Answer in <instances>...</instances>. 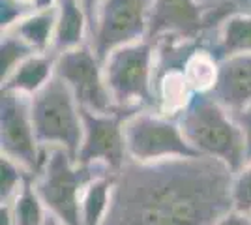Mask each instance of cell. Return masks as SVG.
Wrapping results in <instances>:
<instances>
[{
  "instance_id": "1",
  "label": "cell",
  "mask_w": 251,
  "mask_h": 225,
  "mask_svg": "<svg viewBox=\"0 0 251 225\" xmlns=\"http://www.w3.org/2000/svg\"><path fill=\"white\" fill-rule=\"evenodd\" d=\"M232 178L225 163L204 156L127 161L115 173L103 225H216L234 208Z\"/></svg>"
},
{
  "instance_id": "2",
  "label": "cell",
  "mask_w": 251,
  "mask_h": 225,
  "mask_svg": "<svg viewBox=\"0 0 251 225\" xmlns=\"http://www.w3.org/2000/svg\"><path fill=\"white\" fill-rule=\"evenodd\" d=\"M178 122L199 156L221 161L232 173H238L246 165V143L240 126L232 113L221 107L212 96H193Z\"/></svg>"
},
{
  "instance_id": "3",
  "label": "cell",
  "mask_w": 251,
  "mask_h": 225,
  "mask_svg": "<svg viewBox=\"0 0 251 225\" xmlns=\"http://www.w3.org/2000/svg\"><path fill=\"white\" fill-rule=\"evenodd\" d=\"M105 83L120 115L156 111V47L143 42L124 45L105 58Z\"/></svg>"
},
{
  "instance_id": "4",
  "label": "cell",
  "mask_w": 251,
  "mask_h": 225,
  "mask_svg": "<svg viewBox=\"0 0 251 225\" xmlns=\"http://www.w3.org/2000/svg\"><path fill=\"white\" fill-rule=\"evenodd\" d=\"M103 173L109 171L103 167L83 165L64 149H45L42 169L32 184L52 218L64 225H81V197L84 188Z\"/></svg>"
},
{
  "instance_id": "5",
  "label": "cell",
  "mask_w": 251,
  "mask_h": 225,
  "mask_svg": "<svg viewBox=\"0 0 251 225\" xmlns=\"http://www.w3.org/2000/svg\"><path fill=\"white\" fill-rule=\"evenodd\" d=\"M30 113L43 149H64L77 158L83 143V109L58 75L30 98Z\"/></svg>"
},
{
  "instance_id": "6",
  "label": "cell",
  "mask_w": 251,
  "mask_h": 225,
  "mask_svg": "<svg viewBox=\"0 0 251 225\" xmlns=\"http://www.w3.org/2000/svg\"><path fill=\"white\" fill-rule=\"evenodd\" d=\"M127 160L135 163H159L199 156L188 143L176 118L154 109L137 111L124 118Z\"/></svg>"
},
{
  "instance_id": "7",
  "label": "cell",
  "mask_w": 251,
  "mask_h": 225,
  "mask_svg": "<svg viewBox=\"0 0 251 225\" xmlns=\"http://www.w3.org/2000/svg\"><path fill=\"white\" fill-rule=\"evenodd\" d=\"M154 0H101L90 17L88 45L103 62L109 54L148 36Z\"/></svg>"
},
{
  "instance_id": "8",
  "label": "cell",
  "mask_w": 251,
  "mask_h": 225,
  "mask_svg": "<svg viewBox=\"0 0 251 225\" xmlns=\"http://www.w3.org/2000/svg\"><path fill=\"white\" fill-rule=\"evenodd\" d=\"M0 156L19 163L32 178L45 158L32 122L30 98L11 90L0 92Z\"/></svg>"
},
{
  "instance_id": "9",
  "label": "cell",
  "mask_w": 251,
  "mask_h": 225,
  "mask_svg": "<svg viewBox=\"0 0 251 225\" xmlns=\"http://www.w3.org/2000/svg\"><path fill=\"white\" fill-rule=\"evenodd\" d=\"M54 74L68 85L81 109L103 115L118 113L105 83L103 64L88 43L58 54Z\"/></svg>"
},
{
  "instance_id": "10",
  "label": "cell",
  "mask_w": 251,
  "mask_h": 225,
  "mask_svg": "<svg viewBox=\"0 0 251 225\" xmlns=\"http://www.w3.org/2000/svg\"><path fill=\"white\" fill-rule=\"evenodd\" d=\"M124 115H103L83 109V143L75 160L83 165L118 173L127 163Z\"/></svg>"
},
{
  "instance_id": "11",
  "label": "cell",
  "mask_w": 251,
  "mask_h": 225,
  "mask_svg": "<svg viewBox=\"0 0 251 225\" xmlns=\"http://www.w3.org/2000/svg\"><path fill=\"white\" fill-rule=\"evenodd\" d=\"M208 38L204 4L201 0H154L147 40L202 43Z\"/></svg>"
},
{
  "instance_id": "12",
  "label": "cell",
  "mask_w": 251,
  "mask_h": 225,
  "mask_svg": "<svg viewBox=\"0 0 251 225\" xmlns=\"http://www.w3.org/2000/svg\"><path fill=\"white\" fill-rule=\"evenodd\" d=\"M212 96L229 113H238L251 103V54H234L220 62L218 83Z\"/></svg>"
},
{
  "instance_id": "13",
  "label": "cell",
  "mask_w": 251,
  "mask_h": 225,
  "mask_svg": "<svg viewBox=\"0 0 251 225\" xmlns=\"http://www.w3.org/2000/svg\"><path fill=\"white\" fill-rule=\"evenodd\" d=\"M90 19L79 0H58L51 53L54 56L88 43Z\"/></svg>"
},
{
  "instance_id": "14",
  "label": "cell",
  "mask_w": 251,
  "mask_h": 225,
  "mask_svg": "<svg viewBox=\"0 0 251 225\" xmlns=\"http://www.w3.org/2000/svg\"><path fill=\"white\" fill-rule=\"evenodd\" d=\"M204 47H208L218 62L234 54H251V11L230 13L206 40Z\"/></svg>"
},
{
  "instance_id": "15",
  "label": "cell",
  "mask_w": 251,
  "mask_h": 225,
  "mask_svg": "<svg viewBox=\"0 0 251 225\" xmlns=\"http://www.w3.org/2000/svg\"><path fill=\"white\" fill-rule=\"evenodd\" d=\"M56 56L52 53H34L2 81V90H11L32 98L54 77Z\"/></svg>"
},
{
  "instance_id": "16",
  "label": "cell",
  "mask_w": 251,
  "mask_h": 225,
  "mask_svg": "<svg viewBox=\"0 0 251 225\" xmlns=\"http://www.w3.org/2000/svg\"><path fill=\"white\" fill-rule=\"evenodd\" d=\"M193 92L186 83V77L182 68L167 70L156 75V111L169 118H180L186 111Z\"/></svg>"
},
{
  "instance_id": "17",
  "label": "cell",
  "mask_w": 251,
  "mask_h": 225,
  "mask_svg": "<svg viewBox=\"0 0 251 225\" xmlns=\"http://www.w3.org/2000/svg\"><path fill=\"white\" fill-rule=\"evenodd\" d=\"M56 26V8L51 10H32L21 21H17L10 30L19 36L34 53H51L52 38Z\"/></svg>"
},
{
  "instance_id": "18",
  "label": "cell",
  "mask_w": 251,
  "mask_h": 225,
  "mask_svg": "<svg viewBox=\"0 0 251 225\" xmlns=\"http://www.w3.org/2000/svg\"><path fill=\"white\" fill-rule=\"evenodd\" d=\"M115 175L103 173L86 184L81 197V225H103L111 208Z\"/></svg>"
},
{
  "instance_id": "19",
  "label": "cell",
  "mask_w": 251,
  "mask_h": 225,
  "mask_svg": "<svg viewBox=\"0 0 251 225\" xmlns=\"http://www.w3.org/2000/svg\"><path fill=\"white\" fill-rule=\"evenodd\" d=\"M182 72L186 77V83L195 96L197 94H210L218 83L220 62L210 53L208 47L199 45L184 62Z\"/></svg>"
},
{
  "instance_id": "20",
  "label": "cell",
  "mask_w": 251,
  "mask_h": 225,
  "mask_svg": "<svg viewBox=\"0 0 251 225\" xmlns=\"http://www.w3.org/2000/svg\"><path fill=\"white\" fill-rule=\"evenodd\" d=\"M6 206L10 208L11 225H45L49 220V212L32 182L26 184Z\"/></svg>"
},
{
  "instance_id": "21",
  "label": "cell",
  "mask_w": 251,
  "mask_h": 225,
  "mask_svg": "<svg viewBox=\"0 0 251 225\" xmlns=\"http://www.w3.org/2000/svg\"><path fill=\"white\" fill-rule=\"evenodd\" d=\"M0 158H2L0 160V203L8 204L34 178L19 163H15L6 156H0Z\"/></svg>"
},
{
  "instance_id": "22",
  "label": "cell",
  "mask_w": 251,
  "mask_h": 225,
  "mask_svg": "<svg viewBox=\"0 0 251 225\" xmlns=\"http://www.w3.org/2000/svg\"><path fill=\"white\" fill-rule=\"evenodd\" d=\"M30 54H34L30 47L23 42L19 36L13 32H2L0 42V79L4 81L6 77L13 74V70L26 60Z\"/></svg>"
},
{
  "instance_id": "23",
  "label": "cell",
  "mask_w": 251,
  "mask_h": 225,
  "mask_svg": "<svg viewBox=\"0 0 251 225\" xmlns=\"http://www.w3.org/2000/svg\"><path fill=\"white\" fill-rule=\"evenodd\" d=\"M204 4V19L208 32L218 30L221 23L236 11H251V0H206Z\"/></svg>"
},
{
  "instance_id": "24",
  "label": "cell",
  "mask_w": 251,
  "mask_h": 225,
  "mask_svg": "<svg viewBox=\"0 0 251 225\" xmlns=\"http://www.w3.org/2000/svg\"><path fill=\"white\" fill-rule=\"evenodd\" d=\"M232 204L234 210L251 214V161L246 163L232 178Z\"/></svg>"
},
{
  "instance_id": "25",
  "label": "cell",
  "mask_w": 251,
  "mask_h": 225,
  "mask_svg": "<svg viewBox=\"0 0 251 225\" xmlns=\"http://www.w3.org/2000/svg\"><path fill=\"white\" fill-rule=\"evenodd\" d=\"M30 11V6H23V4H17L13 0H0V26H2V32L10 30L15 23L21 21L23 17Z\"/></svg>"
},
{
  "instance_id": "26",
  "label": "cell",
  "mask_w": 251,
  "mask_h": 225,
  "mask_svg": "<svg viewBox=\"0 0 251 225\" xmlns=\"http://www.w3.org/2000/svg\"><path fill=\"white\" fill-rule=\"evenodd\" d=\"M232 117L236 120V124L240 126L244 143H246V163L251 161V103L248 107H244L238 113H232Z\"/></svg>"
},
{
  "instance_id": "27",
  "label": "cell",
  "mask_w": 251,
  "mask_h": 225,
  "mask_svg": "<svg viewBox=\"0 0 251 225\" xmlns=\"http://www.w3.org/2000/svg\"><path fill=\"white\" fill-rule=\"evenodd\" d=\"M216 225H251V214H246V212L232 208L221 220H218Z\"/></svg>"
},
{
  "instance_id": "28",
  "label": "cell",
  "mask_w": 251,
  "mask_h": 225,
  "mask_svg": "<svg viewBox=\"0 0 251 225\" xmlns=\"http://www.w3.org/2000/svg\"><path fill=\"white\" fill-rule=\"evenodd\" d=\"M58 0H32V10H51L56 8Z\"/></svg>"
},
{
  "instance_id": "29",
  "label": "cell",
  "mask_w": 251,
  "mask_h": 225,
  "mask_svg": "<svg viewBox=\"0 0 251 225\" xmlns=\"http://www.w3.org/2000/svg\"><path fill=\"white\" fill-rule=\"evenodd\" d=\"M79 2L83 4V8L86 10V13H88V19H90V17H92V13H94L96 8L100 6V2H101V0H79Z\"/></svg>"
},
{
  "instance_id": "30",
  "label": "cell",
  "mask_w": 251,
  "mask_h": 225,
  "mask_svg": "<svg viewBox=\"0 0 251 225\" xmlns=\"http://www.w3.org/2000/svg\"><path fill=\"white\" fill-rule=\"evenodd\" d=\"M45 225H64L62 222H58V220H56V218H52L51 214H49V220H47V224Z\"/></svg>"
},
{
  "instance_id": "31",
  "label": "cell",
  "mask_w": 251,
  "mask_h": 225,
  "mask_svg": "<svg viewBox=\"0 0 251 225\" xmlns=\"http://www.w3.org/2000/svg\"><path fill=\"white\" fill-rule=\"evenodd\" d=\"M13 2H17V4H23V6H30V8H32V0H13Z\"/></svg>"
},
{
  "instance_id": "32",
  "label": "cell",
  "mask_w": 251,
  "mask_h": 225,
  "mask_svg": "<svg viewBox=\"0 0 251 225\" xmlns=\"http://www.w3.org/2000/svg\"><path fill=\"white\" fill-rule=\"evenodd\" d=\"M201 2H206V0H201Z\"/></svg>"
}]
</instances>
